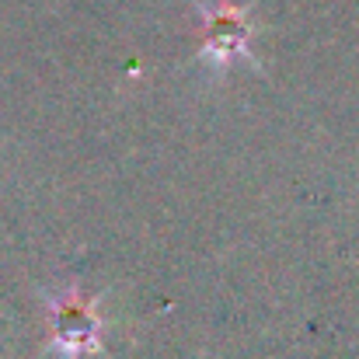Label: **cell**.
Returning <instances> with one entry per match:
<instances>
[{
    "label": "cell",
    "instance_id": "1",
    "mask_svg": "<svg viewBox=\"0 0 359 359\" xmlns=\"http://www.w3.org/2000/svg\"><path fill=\"white\" fill-rule=\"evenodd\" d=\"M248 21L238 7H206V53L213 63H234L238 56H248Z\"/></svg>",
    "mask_w": 359,
    "mask_h": 359
},
{
    "label": "cell",
    "instance_id": "2",
    "mask_svg": "<svg viewBox=\"0 0 359 359\" xmlns=\"http://www.w3.org/2000/svg\"><path fill=\"white\" fill-rule=\"evenodd\" d=\"M95 328V318H91V307L81 300V293H70L63 297V304H56V332L63 335V342H88Z\"/></svg>",
    "mask_w": 359,
    "mask_h": 359
}]
</instances>
